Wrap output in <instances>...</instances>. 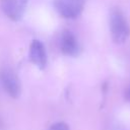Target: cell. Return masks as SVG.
<instances>
[{
  "label": "cell",
  "instance_id": "6da1fadb",
  "mask_svg": "<svg viewBox=\"0 0 130 130\" xmlns=\"http://www.w3.org/2000/svg\"><path fill=\"white\" fill-rule=\"evenodd\" d=\"M110 31L112 40L115 44H123L130 35V25L119 8L112 9L110 13Z\"/></svg>",
  "mask_w": 130,
  "mask_h": 130
},
{
  "label": "cell",
  "instance_id": "7a4b0ae2",
  "mask_svg": "<svg viewBox=\"0 0 130 130\" xmlns=\"http://www.w3.org/2000/svg\"><path fill=\"white\" fill-rule=\"evenodd\" d=\"M56 11L65 18H76L83 10L84 0H54Z\"/></svg>",
  "mask_w": 130,
  "mask_h": 130
},
{
  "label": "cell",
  "instance_id": "3957f363",
  "mask_svg": "<svg viewBox=\"0 0 130 130\" xmlns=\"http://www.w3.org/2000/svg\"><path fill=\"white\" fill-rule=\"evenodd\" d=\"M0 81L5 91L13 99H17L21 93V85L17 75L8 68L1 70Z\"/></svg>",
  "mask_w": 130,
  "mask_h": 130
},
{
  "label": "cell",
  "instance_id": "277c9868",
  "mask_svg": "<svg viewBox=\"0 0 130 130\" xmlns=\"http://www.w3.org/2000/svg\"><path fill=\"white\" fill-rule=\"evenodd\" d=\"M27 0H0V6L4 14L11 20L18 21L22 18Z\"/></svg>",
  "mask_w": 130,
  "mask_h": 130
},
{
  "label": "cell",
  "instance_id": "5b68a950",
  "mask_svg": "<svg viewBox=\"0 0 130 130\" xmlns=\"http://www.w3.org/2000/svg\"><path fill=\"white\" fill-rule=\"evenodd\" d=\"M28 56H29V60L40 69H44L47 66V62H48L47 53L41 41L34 40L30 43Z\"/></svg>",
  "mask_w": 130,
  "mask_h": 130
},
{
  "label": "cell",
  "instance_id": "8992f818",
  "mask_svg": "<svg viewBox=\"0 0 130 130\" xmlns=\"http://www.w3.org/2000/svg\"><path fill=\"white\" fill-rule=\"evenodd\" d=\"M60 49L64 55L75 57L80 52V47L76 37L69 30H65L60 39Z\"/></svg>",
  "mask_w": 130,
  "mask_h": 130
},
{
  "label": "cell",
  "instance_id": "52a82bcc",
  "mask_svg": "<svg viewBox=\"0 0 130 130\" xmlns=\"http://www.w3.org/2000/svg\"><path fill=\"white\" fill-rule=\"evenodd\" d=\"M48 130H69V126L67 123L60 121V122H56L52 124Z\"/></svg>",
  "mask_w": 130,
  "mask_h": 130
},
{
  "label": "cell",
  "instance_id": "ba28073f",
  "mask_svg": "<svg viewBox=\"0 0 130 130\" xmlns=\"http://www.w3.org/2000/svg\"><path fill=\"white\" fill-rule=\"evenodd\" d=\"M125 99L130 102V86H129V87L126 89V91H125Z\"/></svg>",
  "mask_w": 130,
  "mask_h": 130
}]
</instances>
